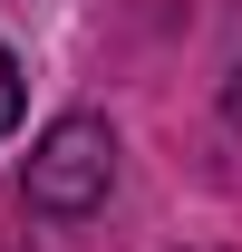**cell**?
I'll list each match as a JSON object with an SVG mask.
<instances>
[{
    "label": "cell",
    "instance_id": "obj_1",
    "mask_svg": "<svg viewBox=\"0 0 242 252\" xmlns=\"http://www.w3.org/2000/svg\"><path fill=\"white\" fill-rule=\"evenodd\" d=\"M107 194H117V126L97 117V107L49 117V136H39L30 165H20V204H30L39 223H88Z\"/></svg>",
    "mask_w": 242,
    "mask_h": 252
},
{
    "label": "cell",
    "instance_id": "obj_2",
    "mask_svg": "<svg viewBox=\"0 0 242 252\" xmlns=\"http://www.w3.org/2000/svg\"><path fill=\"white\" fill-rule=\"evenodd\" d=\"M20 107H30V68H20V49L0 39V136L20 126Z\"/></svg>",
    "mask_w": 242,
    "mask_h": 252
}]
</instances>
